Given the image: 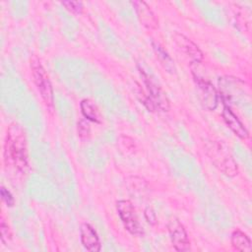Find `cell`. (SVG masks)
<instances>
[{
    "instance_id": "15",
    "label": "cell",
    "mask_w": 252,
    "mask_h": 252,
    "mask_svg": "<svg viewBox=\"0 0 252 252\" xmlns=\"http://www.w3.org/2000/svg\"><path fill=\"white\" fill-rule=\"evenodd\" d=\"M62 5L72 14H81L83 12V3L80 1H63Z\"/></svg>"
},
{
    "instance_id": "6",
    "label": "cell",
    "mask_w": 252,
    "mask_h": 252,
    "mask_svg": "<svg viewBox=\"0 0 252 252\" xmlns=\"http://www.w3.org/2000/svg\"><path fill=\"white\" fill-rule=\"evenodd\" d=\"M198 95L203 106L209 110H214L218 105V93L214 85L200 77H195Z\"/></svg>"
},
{
    "instance_id": "11",
    "label": "cell",
    "mask_w": 252,
    "mask_h": 252,
    "mask_svg": "<svg viewBox=\"0 0 252 252\" xmlns=\"http://www.w3.org/2000/svg\"><path fill=\"white\" fill-rule=\"evenodd\" d=\"M231 245L236 251L250 252L251 251V240L243 231L236 229L231 233L230 237Z\"/></svg>"
},
{
    "instance_id": "1",
    "label": "cell",
    "mask_w": 252,
    "mask_h": 252,
    "mask_svg": "<svg viewBox=\"0 0 252 252\" xmlns=\"http://www.w3.org/2000/svg\"><path fill=\"white\" fill-rule=\"evenodd\" d=\"M29 156L26 135L18 123L8 127L4 143V162L6 167L25 174L29 169Z\"/></svg>"
},
{
    "instance_id": "7",
    "label": "cell",
    "mask_w": 252,
    "mask_h": 252,
    "mask_svg": "<svg viewBox=\"0 0 252 252\" xmlns=\"http://www.w3.org/2000/svg\"><path fill=\"white\" fill-rule=\"evenodd\" d=\"M132 5L136 11L140 23L148 30L155 31L158 28V21L152 9L144 1H132Z\"/></svg>"
},
{
    "instance_id": "8",
    "label": "cell",
    "mask_w": 252,
    "mask_h": 252,
    "mask_svg": "<svg viewBox=\"0 0 252 252\" xmlns=\"http://www.w3.org/2000/svg\"><path fill=\"white\" fill-rule=\"evenodd\" d=\"M173 40L175 44L178 46V48L191 59H193L195 62H200L203 59V53L199 46L186 35L179 32H175L173 34Z\"/></svg>"
},
{
    "instance_id": "13",
    "label": "cell",
    "mask_w": 252,
    "mask_h": 252,
    "mask_svg": "<svg viewBox=\"0 0 252 252\" xmlns=\"http://www.w3.org/2000/svg\"><path fill=\"white\" fill-rule=\"evenodd\" d=\"M118 146L122 152H125L126 154L134 153L135 150V143L134 140L128 136H120L118 138Z\"/></svg>"
},
{
    "instance_id": "10",
    "label": "cell",
    "mask_w": 252,
    "mask_h": 252,
    "mask_svg": "<svg viewBox=\"0 0 252 252\" xmlns=\"http://www.w3.org/2000/svg\"><path fill=\"white\" fill-rule=\"evenodd\" d=\"M222 118L227 125V127L239 138L246 139L249 136V133L239 118L234 114L229 106L224 105L222 109Z\"/></svg>"
},
{
    "instance_id": "3",
    "label": "cell",
    "mask_w": 252,
    "mask_h": 252,
    "mask_svg": "<svg viewBox=\"0 0 252 252\" xmlns=\"http://www.w3.org/2000/svg\"><path fill=\"white\" fill-rule=\"evenodd\" d=\"M31 70L33 83L46 106L53 104V90L49 77L38 58L33 56L31 59Z\"/></svg>"
},
{
    "instance_id": "5",
    "label": "cell",
    "mask_w": 252,
    "mask_h": 252,
    "mask_svg": "<svg viewBox=\"0 0 252 252\" xmlns=\"http://www.w3.org/2000/svg\"><path fill=\"white\" fill-rule=\"evenodd\" d=\"M167 229L172 246L176 251L185 252L190 250V241L186 229L176 218L173 217L168 220Z\"/></svg>"
},
{
    "instance_id": "4",
    "label": "cell",
    "mask_w": 252,
    "mask_h": 252,
    "mask_svg": "<svg viewBox=\"0 0 252 252\" xmlns=\"http://www.w3.org/2000/svg\"><path fill=\"white\" fill-rule=\"evenodd\" d=\"M116 209L125 228L133 235H141L143 230L131 202L128 200H120L116 204Z\"/></svg>"
},
{
    "instance_id": "9",
    "label": "cell",
    "mask_w": 252,
    "mask_h": 252,
    "mask_svg": "<svg viewBox=\"0 0 252 252\" xmlns=\"http://www.w3.org/2000/svg\"><path fill=\"white\" fill-rule=\"evenodd\" d=\"M80 238L83 246L88 251L98 252L100 250V242L98 235L91 224L85 222L81 225Z\"/></svg>"
},
{
    "instance_id": "19",
    "label": "cell",
    "mask_w": 252,
    "mask_h": 252,
    "mask_svg": "<svg viewBox=\"0 0 252 252\" xmlns=\"http://www.w3.org/2000/svg\"><path fill=\"white\" fill-rule=\"evenodd\" d=\"M145 219L146 220L150 223V224H155L157 221V217H156V213L154 212V210L150 207L146 208L145 210Z\"/></svg>"
},
{
    "instance_id": "2",
    "label": "cell",
    "mask_w": 252,
    "mask_h": 252,
    "mask_svg": "<svg viewBox=\"0 0 252 252\" xmlns=\"http://www.w3.org/2000/svg\"><path fill=\"white\" fill-rule=\"evenodd\" d=\"M205 152L212 163L220 172L228 177H234L238 173V166L228 148L221 142L210 141L205 145Z\"/></svg>"
},
{
    "instance_id": "12",
    "label": "cell",
    "mask_w": 252,
    "mask_h": 252,
    "mask_svg": "<svg viewBox=\"0 0 252 252\" xmlns=\"http://www.w3.org/2000/svg\"><path fill=\"white\" fill-rule=\"evenodd\" d=\"M80 108L85 118L93 122H96V123L100 122V114H99L98 108L91 99L89 98L83 99L80 103Z\"/></svg>"
},
{
    "instance_id": "17",
    "label": "cell",
    "mask_w": 252,
    "mask_h": 252,
    "mask_svg": "<svg viewBox=\"0 0 252 252\" xmlns=\"http://www.w3.org/2000/svg\"><path fill=\"white\" fill-rule=\"evenodd\" d=\"M78 135L81 139H88L91 135V127L87 120L82 119L78 122Z\"/></svg>"
},
{
    "instance_id": "14",
    "label": "cell",
    "mask_w": 252,
    "mask_h": 252,
    "mask_svg": "<svg viewBox=\"0 0 252 252\" xmlns=\"http://www.w3.org/2000/svg\"><path fill=\"white\" fill-rule=\"evenodd\" d=\"M0 232H1V241L3 244L7 245L12 239V232L9 225L6 223L4 219H1L0 222Z\"/></svg>"
},
{
    "instance_id": "16",
    "label": "cell",
    "mask_w": 252,
    "mask_h": 252,
    "mask_svg": "<svg viewBox=\"0 0 252 252\" xmlns=\"http://www.w3.org/2000/svg\"><path fill=\"white\" fill-rule=\"evenodd\" d=\"M127 183H128V187H129V190H133V191H142L144 188H146V183L143 179L139 178V177H130L128 178L127 180Z\"/></svg>"
},
{
    "instance_id": "18",
    "label": "cell",
    "mask_w": 252,
    "mask_h": 252,
    "mask_svg": "<svg viewBox=\"0 0 252 252\" xmlns=\"http://www.w3.org/2000/svg\"><path fill=\"white\" fill-rule=\"evenodd\" d=\"M0 193H1V198L3 200V202L11 207L14 205V198L12 196V194L5 188V187H1V190H0Z\"/></svg>"
}]
</instances>
